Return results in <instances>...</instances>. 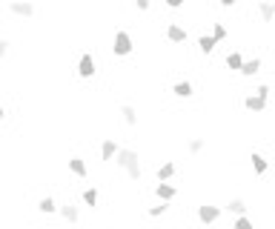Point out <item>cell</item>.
<instances>
[{
    "mask_svg": "<svg viewBox=\"0 0 275 229\" xmlns=\"http://www.w3.org/2000/svg\"><path fill=\"white\" fill-rule=\"evenodd\" d=\"M132 49H135V43H132V35L129 32H115V40H112V55L115 57H129Z\"/></svg>",
    "mask_w": 275,
    "mask_h": 229,
    "instance_id": "1",
    "label": "cell"
},
{
    "mask_svg": "<svg viewBox=\"0 0 275 229\" xmlns=\"http://www.w3.org/2000/svg\"><path fill=\"white\" fill-rule=\"evenodd\" d=\"M192 92H195V89H192V83H189V80H178V83L172 86V95H175V98H192Z\"/></svg>",
    "mask_w": 275,
    "mask_h": 229,
    "instance_id": "14",
    "label": "cell"
},
{
    "mask_svg": "<svg viewBox=\"0 0 275 229\" xmlns=\"http://www.w3.org/2000/svg\"><path fill=\"white\" fill-rule=\"evenodd\" d=\"M241 75H246V78H253V75H258L261 72V57H253V60H244V66H241Z\"/></svg>",
    "mask_w": 275,
    "mask_h": 229,
    "instance_id": "15",
    "label": "cell"
},
{
    "mask_svg": "<svg viewBox=\"0 0 275 229\" xmlns=\"http://www.w3.org/2000/svg\"><path fill=\"white\" fill-rule=\"evenodd\" d=\"M215 46H218V43H215V37H212V35H201V37H198V49H201L203 55H212Z\"/></svg>",
    "mask_w": 275,
    "mask_h": 229,
    "instance_id": "17",
    "label": "cell"
},
{
    "mask_svg": "<svg viewBox=\"0 0 275 229\" xmlns=\"http://www.w3.org/2000/svg\"><path fill=\"white\" fill-rule=\"evenodd\" d=\"M83 203L86 207H98V189H83Z\"/></svg>",
    "mask_w": 275,
    "mask_h": 229,
    "instance_id": "22",
    "label": "cell"
},
{
    "mask_svg": "<svg viewBox=\"0 0 275 229\" xmlns=\"http://www.w3.org/2000/svg\"><path fill=\"white\" fill-rule=\"evenodd\" d=\"M58 212H60V218H63V221H69V223H78L80 221L78 207H72V203H63V207H58Z\"/></svg>",
    "mask_w": 275,
    "mask_h": 229,
    "instance_id": "12",
    "label": "cell"
},
{
    "mask_svg": "<svg viewBox=\"0 0 275 229\" xmlns=\"http://www.w3.org/2000/svg\"><path fill=\"white\" fill-rule=\"evenodd\" d=\"M69 172H72L75 178H86L89 175V169H86V161H83V157H69Z\"/></svg>",
    "mask_w": 275,
    "mask_h": 229,
    "instance_id": "8",
    "label": "cell"
},
{
    "mask_svg": "<svg viewBox=\"0 0 275 229\" xmlns=\"http://www.w3.org/2000/svg\"><path fill=\"white\" fill-rule=\"evenodd\" d=\"M187 149L192 152V155H198V152L203 149V141H201V138H192V141H189V146H187Z\"/></svg>",
    "mask_w": 275,
    "mask_h": 229,
    "instance_id": "26",
    "label": "cell"
},
{
    "mask_svg": "<svg viewBox=\"0 0 275 229\" xmlns=\"http://www.w3.org/2000/svg\"><path fill=\"white\" fill-rule=\"evenodd\" d=\"M37 209H40L43 215H52V212H58V203H55V198H49V195H46V198L37 200Z\"/></svg>",
    "mask_w": 275,
    "mask_h": 229,
    "instance_id": "19",
    "label": "cell"
},
{
    "mask_svg": "<svg viewBox=\"0 0 275 229\" xmlns=\"http://www.w3.org/2000/svg\"><path fill=\"white\" fill-rule=\"evenodd\" d=\"M167 40L169 43H184L187 40V29H184L181 23H169L167 26Z\"/></svg>",
    "mask_w": 275,
    "mask_h": 229,
    "instance_id": "6",
    "label": "cell"
},
{
    "mask_svg": "<svg viewBox=\"0 0 275 229\" xmlns=\"http://www.w3.org/2000/svg\"><path fill=\"white\" fill-rule=\"evenodd\" d=\"M123 172H126V178H129V180H141V164H132V166H126Z\"/></svg>",
    "mask_w": 275,
    "mask_h": 229,
    "instance_id": "25",
    "label": "cell"
},
{
    "mask_svg": "<svg viewBox=\"0 0 275 229\" xmlns=\"http://www.w3.org/2000/svg\"><path fill=\"white\" fill-rule=\"evenodd\" d=\"M6 55H9V40L0 37V57H6Z\"/></svg>",
    "mask_w": 275,
    "mask_h": 229,
    "instance_id": "29",
    "label": "cell"
},
{
    "mask_svg": "<svg viewBox=\"0 0 275 229\" xmlns=\"http://www.w3.org/2000/svg\"><path fill=\"white\" fill-rule=\"evenodd\" d=\"M226 35H230V32H226V26H224V23H215V26H212V37H215V43L226 40Z\"/></svg>",
    "mask_w": 275,
    "mask_h": 229,
    "instance_id": "21",
    "label": "cell"
},
{
    "mask_svg": "<svg viewBox=\"0 0 275 229\" xmlns=\"http://www.w3.org/2000/svg\"><path fill=\"white\" fill-rule=\"evenodd\" d=\"M269 164H267V157L261 155V152H253V172L255 175H267Z\"/></svg>",
    "mask_w": 275,
    "mask_h": 229,
    "instance_id": "16",
    "label": "cell"
},
{
    "mask_svg": "<svg viewBox=\"0 0 275 229\" xmlns=\"http://www.w3.org/2000/svg\"><path fill=\"white\" fill-rule=\"evenodd\" d=\"M9 12L17 14V17H32V14H35V6H32L29 0H12V3H9Z\"/></svg>",
    "mask_w": 275,
    "mask_h": 229,
    "instance_id": "4",
    "label": "cell"
},
{
    "mask_svg": "<svg viewBox=\"0 0 275 229\" xmlns=\"http://www.w3.org/2000/svg\"><path fill=\"white\" fill-rule=\"evenodd\" d=\"M244 106L249 109V112H264V109H267V98H261V95H246Z\"/></svg>",
    "mask_w": 275,
    "mask_h": 229,
    "instance_id": "10",
    "label": "cell"
},
{
    "mask_svg": "<svg viewBox=\"0 0 275 229\" xmlns=\"http://www.w3.org/2000/svg\"><path fill=\"white\" fill-rule=\"evenodd\" d=\"M167 6H169V9H181L184 0H167Z\"/></svg>",
    "mask_w": 275,
    "mask_h": 229,
    "instance_id": "31",
    "label": "cell"
},
{
    "mask_svg": "<svg viewBox=\"0 0 275 229\" xmlns=\"http://www.w3.org/2000/svg\"><path fill=\"white\" fill-rule=\"evenodd\" d=\"M218 3H221V6H226V9H230V6H235L238 0H218Z\"/></svg>",
    "mask_w": 275,
    "mask_h": 229,
    "instance_id": "32",
    "label": "cell"
},
{
    "mask_svg": "<svg viewBox=\"0 0 275 229\" xmlns=\"http://www.w3.org/2000/svg\"><path fill=\"white\" fill-rule=\"evenodd\" d=\"M95 57H92V52H83L80 55V60H78V78H83V80H89L95 75Z\"/></svg>",
    "mask_w": 275,
    "mask_h": 229,
    "instance_id": "2",
    "label": "cell"
},
{
    "mask_svg": "<svg viewBox=\"0 0 275 229\" xmlns=\"http://www.w3.org/2000/svg\"><path fill=\"white\" fill-rule=\"evenodd\" d=\"M155 195H158L161 200H167V203H169V200L178 195V189H175L172 184H167V180H158V186H155Z\"/></svg>",
    "mask_w": 275,
    "mask_h": 229,
    "instance_id": "7",
    "label": "cell"
},
{
    "mask_svg": "<svg viewBox=\"0 0 275 229\" xmlns=\"http://www.w3.org/2000/svg\"><path fill=\"white\" fill-rule=\"evenodd\" d=\"M112 161H115V166H121V169H126V166L138 164V152H132V149H118Z\"/></svg>",
    "mask_w": 275,
    "mask_h": 229,
    "instance_id": "5",
    "label": "cell"
},
{
    "mask_svg": "<svg viewBox=\"0 0 275 229\" xmlns=\"http://www.w3.org/2000/svg\"><path fill=\"white\" fill-rule=\"evenodd\" d=\"M241 66H244V55H241V52H230V55H226V69L238 72Z\"/></svg>",
    "mask_w": 275,
    "mask_h": 229,
    "instance_id": "18",
    "label": "cell"
},
{
    "mask_svg": "<svg viewBox=\"0 0 275 229\" xmlns=\"http://www.w3.org/2000/svg\"><path fill=\"white\" fill-rule=\"evenodd\" d=\"M172 175H175V164H164L158 169V180H169Z\"/></svg>",
    "mask_w": 275,
    "mask_h": 229,
    "instance_id": "23",
    "label": "cell"
},
{
    "mask_svg": "<svg viewBox=\"0 0 275 229\" xmlns=\"http://www.w3.org/2000/svg\"><path fill=\"white\" fill-rule=\"evenodd\" d=\"M3 114H6V109H3V106H0V121H3Z\"/></svg>",
    "mask_w": 275,
    "mask_h": 229,
    "instance_id": "33",
    "label": "cell"
},
{
    "mask_svg": "<svg viewBox=\"0 0 275 229\" xmlns=\"http://www.w3.org/2000/svg\"><path fill=\"white\" fill-rule=\"evenodd\" d=\"M232 226H235V229H249V226H253V218H246V215L241 212V215H235Z\"/></svg>",
    "mask_w": 275,
    "mask_h": 229,
    "instance_id": "20",
    "label": "cell"
},
{
    "mask_svg": "<svg viewBox=\"0 0 275 229\" xmlns=\"http://www.w3.org/2000/svg\"><path fill=\"white\" fill-rule=\"evenodd\" d=\"M135 6L141 9V12H146V9H149V0H135Z\"/></svg>",
    "mask_w": 275,
    "mask_h": 229,
    "instance_id": "30",
    "label": "cell"
},
{
    "mask_svg": "<svg viewBox=\"0 0 275 229\" xmlns=\"http://www.w3.org/2000/svg\"><path fill=\"white\" fill-rule=\"evenodd\" d=\"M121 118H123L126 126H138V109L129 106V103H123V106H121Z\"/></svg>",
    "mask_w": 275,
    "mask_h": 229,
    "instance_id": "13",
    "label": "cell"
},
{
    "mask_svg": "<svg viewBox=\"0 0 275 229\" xmlns=\"http://www.w3.org/2000/svg\"><path fill=\"white\" fill-rule=\"evenodd\" d=\"M230 212H232V215H241V212H246V203H244L241 198H232V200H230Z\"/></svg>",
    "mask_w": 275,
    "mask_h": 229,
    "instance_id": "24",
    "label": "cell"
},
{
    "mask_svg": "<svg viewBox=\"0 0 275 229\" xmlns=\"http://www.w3.org/2000/svg\"><path fill=\"white\" fill-rule=\"evenodd\" d=\"M218 218H221V207H212V203L198 207V221L201 223H215Z\"/></svg>",
    "mask_w": 275,
    "mask_h": 229,
    "instance_id": "3",
    "label": "cell"
},
{
    "mask_svg": "<svg viewBox=\"0 0 275 229\" xmlns=\"http://www.w3.org/2000/svg\"><path fill=\"white\" fill-rule=\"evenodd\" d=\"M255 95H261V98H269V86H267V83H261L258 89H255Z\"/></svg>",
    "mask_w": 275,
    "mask_h": 229,
    "instance_id": "28",
    "label": "cell"
},
{
    "mask_svg": "<svg viewBox=\"0 0 275 229\" xmlns=\"http://www.w3.org/2000/svg\"><path fill=\"white\" fill-rule=\"evenodd\" d=\"M118 149H121V146H118V143L112 141V138H106V141L101 143V161H106V164H109V161L115 157V152H118Z\"/></svg>",
    "mask_w": 275,
    "mask_h": 229,
    "instance_id": "11",
    "label": "cell"
},
{
    "mask_svg": "<svg viewBox=\"0 0 275 229\" xmlns=\"http://www.w3.org/2000/svg\"><path fill=\"white\" fill-rule=\"evenodd\" d=\"M258 14H261V20H264V23H272L275 20V3H272V0H261V3H258Z\"/></svg>",
    "mask_w": 275,
    "mask_h": 229,
    "instance_id": "9",
    "label": "cell"
},
{
    "mask_svg": "<svg viewBox=\"0 0 275 229\" xmlns=\"http://www.w3.org/2000/svg\"><path fill=\"white\" fill-rule=\"evenodd\" d=\"M167 200H161V207H152V209H149V218H161V215H164V212H167Z\"/></svg>",
    "mask_w": 275,
    "mask_h": 229,
    "instance_id": "27",
    "label": "cell"
}]
</instances>
